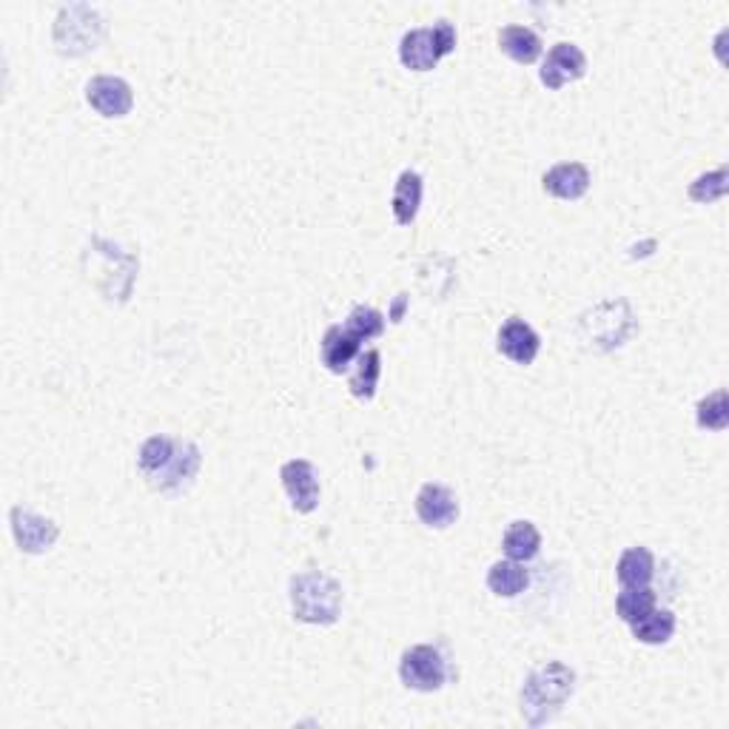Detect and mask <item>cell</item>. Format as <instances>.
<instances>
[{
	"label": "cell",
	"instance_id": "1",
	"mask_svg": "<svg viewBox=\"0 0 729 729\" xmlns=\"http://www.w3.org/2000/svg\"><path fill=\"white\" fill-rule=\"evenodd\" d=\"M575 693V673L561 661H547L525 678L521 687V718L530 727H545L561 713Z\"/></svg>",
	"mask_w": 729,
	"mask_h": 729
},
{
	"label": "cell",
	"instance_id": "2",
	"mask_svg": "<svg viewBox=\"0 0 729 729\" xmlns=\"http://www.w3.org/2000/svg\"><path fill=\"white\" fill-rule=\"evenodd\" d=\"M291 613L302 625L328 627L337 625L343 616V584L319 570H309L291 579L288 584Z\"/></svg>",
	"mask_w": 729,
	"mask_h": 729
},
{
	"label": "cell",
	"instance_id": "3",
	"mask_svg": "<svg viewBox=\"0 0 729 729\" xmlns=\"http://www.w3.org/2000/svg\"><path fill=\"white\" fill-rule=\"evenodd\" d=\"M456 49V29L450 21L411 29L400 41V60L411 71H434L442 57Z\"/></svg>",
	"mask_w": 729,
	"mask_h": 729
},
{
	"label": "cell",
	"instance_id": "4",
	"mask_svg": "<svg viewBox=\"0 0 729 729\" xmlns=\"http://www.w3.org/2000/svg\"><path fill=\"white\" fill-rule=\"evenodd\" d=\"M400 678L414 693H439L448 684V661L434 644H414L402 652Z\"/></svg>",
	"mask_w": 729,
	"mask_h": 729
},
{
	"label": "cell",
	"instance_id": "5",
	"mask_svg": "<svg viewBox=\"0 0 729 729\" xmlns=\"http://www.w3.org/2000/svg\"><path fill=\"white\" fill-rule=\"evenodd\" d=\"M103 35V21L91 7L60 9L55 23V43L64 55H83L94 49Z\"/></svg>",
	"mask_w": 729,
	"mask_h": 729
},
{
	"label": "cell",
	"instance_id": "6",
	"mask_svg": "<svg viewBox=\"0 0 729 729\" xmlns=\"http://www.w3.org/2000/svg\"><path fill=\"white\" fill-rule=\"evenodd\" d=\"M9 525H12V536L18 547H21L23 553L32 556L52 550L57 536H60V527L55 521L46 519V516H37V513L26 511L21 505L9 511Z\"/></svg>",
	"mask_w": 729,
	"mask_h": 729
},
{
	"label": "cell",
	"instance_id": "7",
	"mask_svg": "<svg viewBox=\"0 0 729 729\" xmlns=\"http://www.w3.org/2000/svg\"><path fill=\"white\" fill-rule=\"evenodd\" d=\"M584 71H587V55L575 43H556L553 49L547 52L545 60H541L539 80L550 91H559L568 83L582 80Z\"/></svg>",
	"mask_w": 729,
	"mask_h": 729
},
{
	"label": "cell",
	"instance_id": "8",
	"mask_svg": "<svg viewBox=\"0 0 729 729\" xmlns=\"http://www.w3.org/2000/svg\"><path fill=\"white\" fill-rule=\"evenodd\" d=\"M86 103L100 114V117L120 120L132 112L134 91L123 78L114 75H98L86 83Z\"/></svg>",
	"mask_w": 729,
	"mask_h": 729
},
{
	"label": "cell",
	"instance_id": "9",
	"mask_svg": "<svg viewBox=\"0 0 729 729\" xmlns=\"http://www.w3.org/2000/svg\"><path fill=\"white\" fill-rule=\"evenodd\" d=\"M280 479L296 513H314L319 507V473L309 459H291L282 464Z\"/></svg>",
	"mask_w": 729,
	"mask_h": 729
},
{
	"label": "cell",
	"instance_id": "10",
	"mask_svg": "<svg viewBox=\"0 0 729 729\" xmlns=\"http://www.w3.org/2000/svg\"><path fill=\"white\" fill-rule=\"evenodd\" d=\"M414 507L422 525L430 527V530H445V527H450L459 519V498L445 484H422Z\"/></svg>",
	"mask_w": 729,
	"mask_h": 729
},
{
	"label": "cell",
	"instance_id": "11",
	"mask_svg": "<svg viewBox=\"0 0 729 729\" xmlns=\"http://www.w3.org/2000/svg\"><path fill=\"white\" fill-rule=\"evenodd\" d=\"M203 464V453L194 442H177L175 456L171 462L157 473V476L148 479V484L160 493H177L182 487H189L191 479L197 476V470Z\"/></svg>",
	"mask_w": 729,
	"mask_h": 729
},
{
	"label": "cell",
	"instance_id": "12",
	"mask_svg": "<svg viewBox=\"0 0 729 729\" xmlns=\"http://www.w3.org/2000/svg\"><path fill=\"white\" fill-rule=\"evenodd\" d=\"M496 348L498 354L511 359V362L534 365L541 351V339L534 330V325L519 319V316H513V319H507V323L498 328Z\"/></svg>",
	"mask_w": 729,
	"mask_h": 729
},
{
	"label": "cell",
	"instance_id": "13",
	"mask_svg": "<svg viewBox=\"0 0 729 729\" xmlns=\"http://www.w3.org/2000/svg\"><path fill=\"white\" fill-rule=\"evenodd\" d=\"M541 189L556 200H582L590 191V169L584 162H559L541 177Z\"/></svg>",
	"mask_w": 729,
	"mask_h": 729
},
{
	"label": "cell",
	"instance_id": "14",
	"mask_svg": "<svg viewBox=\"0 0 729 729\" xmlns=\"http://www.w3.org/2000/svg\"><path fill=\"white\" fill-rule=\"evenodd\" d=\"M362 354V339H357L345 325H330L319 343V357L330 373H345Z\"/></svg>",
	"mask_w": 729,
	"mask_h": 729
},
{
	"label": "cell",
	"instance_id": "15",
	"mask_svg": "<svg viewBox=\"0 0 729 729\" xmlns=\"http://www.w3.org/2000/svg\"><path fill=\"white\" fill-rule=\"evenodd\" d=\"M422 175L414 169H405L400 177H396V186H393V197H391V209H393V220L400 225H411L419 214L422 205Z\"/></svg>",
	"mask_w": 729,
	"mask_h": 729
},
{
	"label": "cell",
	"instance_id": "16",
	"mask_svg": "<svg viewBox=\"0 0 729 729\" xmlns=\"http://www.w3.org/2000/svg\"><path fill=\"white\" fill-rule=\"evenodd\" d=\"M498 49L505 52L511 60H516V64L530 66L541 57V37L530 26L513 23V26H505L498 32Z\"/></svg>",
	"mask_w": 729,
	"mask_h": 729
},
{
	"label": "cell",
	"instance_id": "17",
	"mask_svg": "<svg viewBox=\"0 0 729 729\" xmlns=\"http://www.w3.org/2000/svg\"><path fill=\"white\" fill-rule=\"evenodd\" d=\"M616 579L621 587H650L655 579V556L647 547H630L618 559Z\"/></svg>",
	"mask_w": 729,
	"mask_h": 729
},
{
	"label": "cell",
	"instance_id": "18",
	"mask_svg": "<svg viewBox=\"0 0 729 729\" xmlns=\"http://www.w3.org/2000/svg\"><path fill=\"white\" fill-rule=\"evenodd\" d=\"M530 587V573L521 561H496L491 570H487V590L498 598H516L521 596L525 590Z\"/></svg>",
	"mask_w": 729,
	"mask_h": 729
},
{
	"label": "cell",
	"instance_id": "19",
	"mask_svg": "<svg viewBox=\"0 0 729 729\" xmlns=\"http://www.w3.org/2000/svg\"><path fill=\"white\" fill-rule=\"evenodd\" d=\"M502 550H505L507 559L513 561H534L536 556H539L541 550V534L539 527L534 525V521H513L511 527L505 530V536H502Z\"/></svg>",
	"mask_w": 729,
	"mask_h": 729
},
{
	"label": "cell",
	"instance_id": "20",
	"mask_svg": "<svg viewBox=\"0 0 729 729\" xmlns=\"http://www.w3.org/2000/svg\"><path fill=\"white\" fill-rule=\"evenodd\" d=\"M379 377H382V354H379L377 348H371V351L359 354L357 368H354L348 388H351V393L357 400L371 402L373 396H377Z\"/></svg>",
	"mask_w": 729,
	"mask_h": 729
},
{
	"label": "cell",
	"instance_id": "21",
	"mask_svg": "<svg viewBox=\"0 0 729 729\" xmlns=\"http://www.w3.org/2000/svg\"><path fill=\"white\" fill-rule=\"evenodd\" d=\"M632 627V638L641 644L661 647L675 636V616L670 610H650L644 618H638Z\"/></svg>",
	"mask_w": 729,
	"mask_h": 729
},
{
	"label": "cell",
	"instance_id": "22",
	"mask_svg": "<svg viewBox=\"0 0 729 729\" xmlns=\"http://www.w3.org/2000/svg\"><path fill=\"white\" fill-rule=\"evenodd\" d=\"M177 450V439L171 436H152L146 442L141 445V453H137V464H141V473L146 479L157 476L166 464L171 462V456Z\"/></svg>",
	"mask_w": 729,
	"mask_h": 729
},
{
	"label": "cell",
	"instance_id": "23",
	"mask_svg": "<svg viewBox=\"0 0 729 729\" xmlns=\"http://www.w3.org/2000/svg\"><path fill=\"white\" fill-rule=\"evenodd\" d=\"M695 422L702 430H727L729 425V393L724 388L713 391L695 405Z\"/></svg>",
	"mask_w": 729,
	"mask_h": 729
},
{
	"label": "cell",
	"instance_id": "24",
	"mask_svg": "<svg viewBox=\"0 0 729 729\" xmlns=\"http://www.w3.org/2000/svg\"><path fill=\"white\" fill-rule=\"evenodd\" d=\"M655 610V593L652 587H621L616 598V613L621 621L636 625L638 618H644L647 613Z\"/></svg>",
	"mask_w": 729,
	"mask_h": 729
},
{
	"label": "cell",
	"instance_id": "25",
	"mask_svg": "<svg viewBox=\"0 0 729 729\" xmlns=\"http://www.w3.org/2000/svg\"><path fill=\"white\" fill-rule=\"evenodd\" d=\"M727 180H729L727 169L707 171V175L695 177V180L689 182L687 197L693 200V203H702V205L716 203V200H721V197L727 194Z\"/></svg>",
	"mask_w": 729,
	"mask_h": 729
},
{
	"label": "cell",
	"instance_id": "26",
	"mask_svg": "<svg viewBox=\"0 0 729 729\" xmlns=\"http://www.w3.org/2000/svg\"><path fill=\"white\" fill-rule=\"evenodd\" d=\"M345 328L351 330L354 337L357 339H377L382 330H385V316L379 314L377 309H371V305H357V309L348 314V323H345Z\"/></svg>",
	"mask_w": 729,
	"mask_h": 729
},
{
	"label": "cell",
	"instance_id": "27",
	"mask_svg": "<svg viewBox=\"0 0 729 729\" xmlns=\"http://www.w3.org/2000/svg\"><path fill=\"white\" fill-rule=\"evenodd\" d=\"M405 302H407L405 294L396 296V302H393V311H391V323H402V314H405Z\"/></svg>",
	"mask_w": 729,
	"mask_h": 729
}]
</instances>
